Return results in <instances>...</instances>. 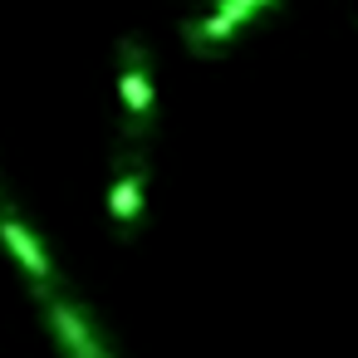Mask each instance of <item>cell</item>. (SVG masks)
I'll return each instance as SVG.
<instances>
[{
    "instance_id": "3957f363",
    "label": "cell",
    "mask_w": 358,
    "mask_h": 358,
    "mask_svg": "<svg viewBox=\"0 0 358 358\" xmlns=\"http://www.w3.org/2000/svg\"><path fill=\"white\" fill-rule=\"evenodd\" d=\"M45 319L64 348V358H113L99 324L89 319V309L79 299H64V294H45Z\"/></svg>"
},
{
    "instance_id": "6da1fadb",
    "label": "cell",
    "mask_w": 358,
    "mask_h": 358,
    "mask_svg": "<svg viewBox=\"0 0 358 358\" xmlns=\"http://www.w3.org/2000/svg\"><path fill=\"white\" fill-rule=\"evenodd\" d=\"M118 99H123V113H128V138L143 143L152 133L157 94H152V64H148V50H143L138 35L118 40Z\"/></svg>"
},
{
    "instance_id": "7a4b0ae2",
    "label": "cell",
    "mask_w": 358,
    "mask_h": 358,
    "mask_svg": "<svg viewBox=\"0 0 358 358\" xmlns=\"http://www.w3.org/2000/svg\"><path fill=\"white\" fill-rule=\"evenodd\" d=\"M275 6V0H211V6L196 15V20H187L182 25V40H187V50H196V55H221L231 40H236V30H245L255 15H265Z\"/></svg>"
},
{
    "instance_id": "277c9868",
    "label": "cell",
    "mask_w": 358,
    "mask_h": 358,
    "mask_svg": "<svg viewBox=\"0 0 358 358\" xmlns=\"http://www.w3.org/2000/svg\"><path fill=\"white\" fill-rule=\"evenodd\" d=\"M0 245H6L15 260H20V270L30 275V285L40 289V294H55V285H59V270H55V260H50V250H45V241L10 211V206H0Z\"/></svg>"
},
{
    "instance_id": "5b68a950",
    "label": "cell",
    "mask_w": 358,
    "mask_h": 358,
    "mask_svg": "<svg viewBox=\"0 0 358 358\" xmlns=\"http://www.w3.org/2000/svg\"><path fill=\"white\" fill-rule=\"evenodd\" d=\"M143 187H148V162H143L138 148H128L118 157L113 182H108V216H113L118 231H133L138 226V216H143Z\"/></svg>"
}]
</instances>
